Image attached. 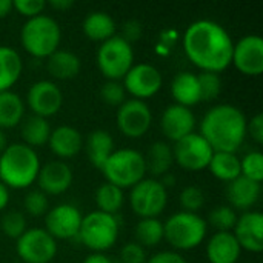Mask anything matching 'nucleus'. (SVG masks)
<instances>
[{
	"label": "nucleus",
	"mask_w": 263,
	"mask_h": 263,
	"mask_svg": "<svg viewBox=\"0 0 263 263\" xmlns=\"http://www.w3.org/2000/svg\"><path fill=\"white\" fill-rule=\"evenodd\" d=\"M234 43L227 29L213 20H197L183 34L188 59L202 71L220 72L231 65Z\"/></svg>",
	"instance_id": "nucleus-1"
},
{
	"label": "nucleus",
	"mask_w": 263,
	"mask_h": 263,
	"mask_svg": "<svg viewBox=\"0 0 263 263\" xmlns=\"http://www.w3.org/2000/svg\"><path fill=\"white\" fill-rule=\"evenodd\" d=\"M245 114L234 105L222 103L213 106L203 117L200 136L214 153H236L247 136Z\"/></svg>",
	"instance_id": "nucleus-2"
},
{
	"label": "nucleus",
	"mask_w": 263,
	"mask_h": 263,
	"mask_svg": "<svg viewBox=\"0 0 263 263\" xmlns=\"http://www.w3.org/2000/svg\"><path fill=\"white\" fill-rule=\"evenodd\" d=\"M40 171L37 153L25 143H12L0 154V182L11 188L29 186Z\"/></svg>",
	"instance_id": "nucleus-3"
},
{
	"label": "nucleus",
	"mask_w": 263,
	"mask_h": 263,
	"mask_svg": "<svg viewBox=\"0 0 263 263\" xmlns=\"http://www.w3.org/2000/svg\"><path fill=\"white\" fill-rule=\"evenodd\" d=\"M60 26L59 23L45 14L31 17L25 22L20 31V40L23 48L34 57H49L60 43Z\"/></svg>",
	"instance_id": "nucleus-4"
},
{
	"label": "nucleus",
	"mask_w": 263,
	"mask_h": 263,
	"mask_svg": "<svg viewBox=\"0 0 263 263\" xmlns=\"http://www.w3.org/2000/svg\"><path fill=\"white\" fill-rule=\"evenodd\" d=\"M108 183L123 188H133L146 174L145 156L136 149H116L102 168Z\"/></svg>",
	"instance_id": "nucleus-5"
},
{
	"label": "nucleus",
	"mask_w": 263,
	"mask_h": 263,
	"mask_svg": "<svg viewBox=\"0 0 263 263\" xmlns=\"http://www.w3.org/2000/svg\"><path fill=\"white\" fill-rule=\"evenodd\" d=\"M206 236V222L196 213L180 211L163 225V237L176 250H193Z\"/></svg>",
	"instance_id": "nucleus-6"
},
{
	"label": "nucleus",
	"mask_w": 263,
	"mask_h": 263,
	"mask_svg": "<svg viewBox=\"0 0 263 263\" xmlns=\"http://www.w3.org/2000/svg\"><path fill=\"white\" fill-rule=\"evenodd\" d=\"M117 236L119 223L116 217L102 211H92L86 214L82 219V225L77 234L80 242L96 253L109 250L117 242Z\"/></svg>",
	"instance_id": "nucleus-7"
},
{
	"label": "nucleus",
	"mask_w": 263,
	"mask_h": 263,
	"mask_svg": "<svg viewBox=\"0 0 263 263\" xmlns=\"http://www.w3.org/2000/svg\"><path fill=\"white\" fill-rule=\"evenodd\" d=\"M134 62L131 43L123 37L114 35L102 42L97 51V66L100 72L109 80H119L126 76Z\"/></svg>",
	"instance_id": "nucleus-8"
},
{
	"label": "nucleus",
	"mask_w": 263,
	"mask_h": 263,
	"mask_svg": "<svg viewBox=\"0 0 263 263\" xmlns=\"http://www.w3.org/2000/svg\"><path fill=\"white\" fill-rule=\"evenodd\" d=\"M168 202L166 188L154 179H143L133 186L129 203L133 211L142 219H157Z\"/></svg>",
	"instance_id": "nucleus-9"
},
{
	"label": "nucleus",
	"mask_w": 263,
	"mask_h": 263,
	"mask_svg": "<svg viewBox=\"0 0 263 263\" xmlns=\"http://www.w3.org/2000/svg\"><path fill=\"white\" fill-rule=\"evenodd\" d=\"M17 254L25 263H49L57 254V243L46 230L31 228L17 239Z\"/></svg>",
	"instance_id": "nucleus-10"
},
{
	"label": "nucleus",
	"mask_w": 263,
	"mask_h": 263,
	"mask_svg": "<svg viewBox=\"0 0 263 263\" xmlns=\"http://www.w3.org/2000/svg\"><path fill=\"white\" fill-rule=\"evenodd\" d=\"M213 154L214 151L210 143L196 133L177 140L173 148L174 160H177V163L188 171H200L208 168Z\"/></svg>",
	"instance_id": "nucleus-11"
},
{
	"label": "nucleus",
	"mask_w": 263,
	"mask_h": 263,
	"mask_svg": "<svg viewBox=\"0 0 263 263\" xmlns=\"http://www.w3.org/2000/svg\"><path fill=\"white\" fill-rule=\"evenodd\" d=\"M151 120H153L151 109L143 100L128 99L119 106L117 111L119 129L131 139L142 137L149 129Z\"/></svg>",
	"instance_id": "nucleus-12"
},
{
	"label": "nucleus",
	"mask_w": 263,
	"mask_h": 263,
	"mask_svg": "<svg viewBox=\"0 0 263 263\" xmlns=\"http://www.w3.org/2000/svg\"><path fill=\"white\" fill-rule=\"evenodd\" d=\"M160 71L149 63L133 65L123 77V88L136 99H148L159 92L162 88Z\"/></svg>",
	"instance_id": "nucleus-13"
},
{
	"label": "nucleus",
	"mask_w": 263,
	"mask_h": 263,
	"mask_svg": "<svg viewBox=\"0 0 263 263\" xmlns=\"http://www.w3.org/2000/svg\"><path fill=\"white\" fill-rule=\"evenodd\" d=\"M26 102L34 116L46 119L49 116H54L62 108L63 94L54 82L39 80L32 83L28 89Z\"/></svg>",
	"instance_id": "nucleus-14"
},
{
	"label": "nucleus",
	"mask_w": 263,
	"mask_h": 263,
	"mask_svg": "<svg viewBox=\"0 0 263 263\" xmlns=\"http://www.w3.org/2000/svg\"><path fill=\"white\" fill-rule=\"evenodd\" d=\"M231 63L247 76L263 72V40L260 35L251 34L242 37L233 48Z\"/></svg>",
	"instance_id": "nucleus-15"
},
{
	"label": "nucleus",
	"mask_w": 263,
	"mask_h": 263,
	"mask_svg": "<svg viewBox=\"0 0 263 263\" xmlns=\"http://www.w3.org/2000/svg\"><path fill=\"white\" fill-rule=\"evenodd\" d=\"M83 216L80 211L69 203H62L54 206L46 213L45 225L46 231L54 239H72L77 237Z\"/></svg>",
	"instance_id": "nucleus-16"
},
{
	"label": "nucleus",
	"mask_w": 263,
	"mask_h": 263,
	"mask_svg": "<svg viewBox=\"0 0 263 263\" xmlns=\"http://www.w3.org/2000/svg\"><path fill=\"white\" fill-rule=\"evenodd\" d=\"M234 237L242 250L260 253L263 250V214L259 211H247L234 225Z\"/></svg>",
	"instance_id": "nucleus-17"
},
{
	"label": "nucleus",
	"mask_w": 263,
	"mask_h": 263,
	"mask_svg": "<svg viewBox=\"0 0 263 263\" xmlns=\"http://www.w3.org/2000/svg\"><path fill=\"white\" fill-rule=\"evenodd\" d=\"M160 126L163 134L170 140L177 142L193 133L196 126V117L190 111V108L174 103L163 111Z\"/></svg>",
	"instance_id": "nucleus-18"
},
{
	"label": "nucleus",
	"mask_w": 263,
	"mask_h": 263,
	"mask_svg": "<svg viewBox=\"0 0 263 263\" xmlns=\"http://www.w3.org/2000/svg\"><path fill=\"white\" fill-rule=\"evenodd\" d=\"M39 186L43 194H62L65 193L71 183H72V171L71 168L62 162V160H52L45 163L39 174L37 179Z\"/></svg>",
	"instance_id": "nucleus-19"
},
{
	"label": "nucleus",
	"mask_w": 263,
	"mask_h": 263,
	"mask_svg": "<svg viewBox=\"0 0 263 263\" xmlns=\"http://www.w3.org/2000/svg\"><path fill=\"white\" fill-rule=\"evenodd\" d=\"M242 248L231 231L216 233L206 247V256L211 263H236Z\"/></svg>",
	"instance_id": "nucleus-20"
},
{
	"label": "nucleus",
	"mask_w": 263,
	"mask_h": 263,
	"mask_svg": "<svg viewBox=\"0 0 263 263\" xmlns=\"http://www.w3.org/2000/svg\"><path fill=\"white\" fill-rule=\"evenodd\" d=\"M51 151L60 157V159H69L79 154V151L83 146V139L82 134L68 125L57 126L54 131H51L49 139H48Z\"/></svg>",
	"instance_id": "nucleus-21"
},
{
	"label": "nucleus",
	"mask_w": 263,
	"mask_h": 263,
	"mask_svg": "<svg viewBox=\"0 0 263 263\" xmlns=\"http://www.w3.org/2000/svg\"><path fill=\"white\" fill-rule=\"evenodd\" d=\"M227 197L233 210H248L254 206L260 197V183L240 176L228 183Z\"/></svg>",
	"instance_id": "nucleus-22"
},
{
	"label": "nucleus",
	"mask_w": 263,
	"mask_h": 263,
	"mask_svg": "<svg viewBox=\"0 0 263 263\" xmlns=\"http://www.w3.org/2000/svg\"><path fill=\"white\" fill-rule=\"evenodd\" d=\"M171 94L177 105L190 108L199 103L202 99H200V86H199L197 76L186 71L179 72L171 82Z\"/></svg>",
	"instance_id": "nucleus-23"
},
{
	"label": "nucleus",
	"mask_w": 263,
	"mask_h": 263,
	"mask_svg": "<svg viewBox=\"0 0 263 263\" xmlns=\"http://www.w3.org/2000/svg\"><path fill=\"white\" fill-rule=\"evenodd\" d=\"M85 149H86V154H88L89 162L96 168L102 170L103 165H105V162L114 153V140H112V136L108 131L96 129V131L89 133V136L86 137Z\"/></svg>",
	"instance_id": "nucleus-24"
},
{
	"label": "nucleus",
	"mask_w": 263,
	"mask_h": 263,
	"mask_svg": "<svg viewBox=\"0 0 263 263\" xmlns=\"http://www.w3.org/2000/svg\"><path fill=\"white\" fill-rule=\"evenodd\" d=\"M48 72L60 80L72 79L80 71V59L77 54L68 49H57L54 51L46 62Z\"/></svg>",
	"instance_id": "nucleus-25"
},
{
	"label": "nucleus",
	"mask_w": 263,
	"mask_h": 263,
	"mask_svg": "<svg viewBox=\"0 0 263 263\" xmlns=\"http://www.w3.org/2000/svg\"><path fill=\"white\" fill-rule=\"evenodd\" d=\"M83 32L88 39L96 42H105L116 35L114 18L103 11H94L83 20Z\"/></svg>",
	"instance_id": "nucleus-26"
},
{
	"label": "nucleus",
	"mask_w": 263,
	"mask_h": 263,
	"mask_svg": "<svg viewBox=\"0 0 263 263\" xmlns=\"http://www.w3.org/2000/svg\"><path fill=\"white\" fill-rule=\"evenodd\" d=\"M22 74V59L14 48L0 46V92L9 91V88L18 80Z\"/></svg>",
	"instance_id": "nucleus-27"
},
{
	"label": "nucleus",
	"mask_w": 263,
	"mask_h": 263,
	"mask_svg": "<svg viewBox=\"0 0 263 263\" xmlns=\"http://www.w3.org/2000/svg\"><path fill=\"white\" fill-rule=\"evenodd\" d=\"M208 168L214 177L228 183L242 176L240 159L236 156V153H214Z\"/></svg>",
	"instance_id": "nucleus-28"
},
{
	"label": "nucleus",
	"mask_w": 263,
	"mask_h": 263,
	"mask_svg": "<svg viewBox=\"0 0 263 263\" xmlns=\"http://www.w3.org/2000/svg\"><path fill=\"white\" fill-rule=\"evenodd\" d=\"M25 112L23 100L12 91L0 92V129L17 126Z\"/></svg>",
	"instance_id": "nucleus-29"
},
{
	"label": "nucleus",
	"mask_w": 263,
	"mask_h": 263,
	"mask_svg": "<svg viewBox=\"0 0 263 263\" xmlns=\"http://www.w3.org/2000/svg\"><path fill=\"white\" fill-rule=\"evenodd\" d=\"M173 160V148L165 142H156L149 146L145 157L146 173H151L153 176H163L171 168Z\"/></svg>",
	"instance_id": "nucleus-30"
},
{
	"label": "nucleus",
	"mask_w": 263,
	"mask_h": 263,
	"mask_svg": "<svg viewBox=\"0 0 263 263\" xmlns=\"http://www.w3.org/2000/svg\"><path fill=\"white\" fill-rule=\"evenodd\" d=\"M49 122L39 116H29L22 122V137L28 146H42L48 142L51 134Z\"/></svg>",
	"instance_id": "nucleus-31"
},
{
	"label": "nucleus",
	"mask_w": 263,
	"mask_h": 263,
	"mask_svg": "<svg viewBox=\"0 0 263 263\" xmlns=\"http://www.w3.org/2000/svg\"><path fill=\"white\" fill-rule=\"evenodd\" d=\"M97 211L114 216L123 205V191L112 183H102L96 191Z\"/></svg>",
	"instance_id": "nucleus-32"
},
{
	"label": "nucleus",
	"mask_w": 263,
	"mask_h": 263,
	"mask_svg": "<svg viewBox=\"0 0 263 263\" xmlns=\"http://www.w3.org/2000/svg\"><path fill=\"white\" fill-rule=\"evenodd\" d=\"M163 239V223L159 219H142L136 225V243L140 247H156Z\"/></svg>",
	"instance_id": "nucleus-33"
},
{
	"label": "nucleus",
	"mask_w": 263,
	"mask_h": 263,
	"mask_svg": "<svg viewBox=\"0 0 263 263\" xmlns=\"http://www.w3.org/2000/svg\"><path fill=\"white\" fill-rule=\"evenodd\" d=\"M240 173L243 177L260 183L263 180V154L259 151L248 153L240 160Z\"/></svg>",
	"instance_id": "nucleus-34"
},
{
	"label": "nucleus",
	"mask_w": 263,
	"mask_h": 263,
	"mask_svg": "<svg viewBox=\"0 0 263 263\" xmlns=\"http://www.w3.org/2000/svg\"><path fill=\"white\" fill-rule=\"evenodd\" d=\"M199 80V86H200V99L202 100H214L222 89V80L219 77V74L216 72H210V71H202L197 76Z\"/></svg>",
	"instance_id": "nucleus-35"
},
{
	"label": "nucleus",
	"mask_w": 263,
	"mask_h": 263,
	"mask_svg": "<svg viewBox=\"0 0 263 263\" xmlns=\"http://www.w3.org/2000/svg\"><path fill=\"white\" fill-rule=\"evenodd\" d=\"M237 222V214L231 206H217L210 213V223L217 233L231 231Z\"/></svg>",
	"instance_id": "nucleus-36"
},
{
	"label": "nucleus",
	"mask_w": 263,
	"mask_h": 263,
	"mask_svg": "<svg viewBox=\"0 0 263 263\" xmlns=\"http://www.w3.org/2000/svg\"><path fill=\"white\" fill-rule=\"evenodd\" d=\"M0 227L8 237L18 239L26 231V219L18 211H9L2 217Z\"/></svg>",
	"instance_id": "nucleus-37"
},
{
	"label": "nucleus",
	"mask_w": 263,
	"mask_h": 263,
	"mask_svg": "<svg viewBox=\"0 0 263 263\" xmlns=\"http://www.w3.org/2000/svg\"><path fill=\"white\" fill-rule=\"evenodd\" d=\"M203 203H205V194L199 186L190 185V186L182 190V193H180V205H182L183 211L197 214V211L203 206Z\"/></svg>",
	"instance_id": "nucleus-38"
},
{
	"label": "nucleus",
	"mask_w": 263,
	"mask_h": 263,
	"mask_svg": "<svg viewBox=\"0 0 263 263\" xmlns=\"http://www.w3.org/2000/svg\"><path fill=\"white\" fill-rule=\"evenodd\" d=\"M125 88L116 80H108L106 83L102 85L100 88V97L105 103L112 105V106H120L126 99H125Z\"/></svg>",
	"instance_id": "nucleus-39"
},
{
	"label": "nucleus",
	"mask_w": 263,
	"mask_h": 263,
	"mask_svg": "<svg viewBox=\"0 0 263 263\" xmlns=\"http://www.w3.org/2000/svg\"><path fill=\"white\" fill-rule=\"evenodd\" d=\"M23 206L31 216L39 217L48 213L49 203H48L46 194H43L42 191H29L23 200Z\"/></svg>",
	"instance_id": "nucleus-40"
},
{
	"label": "nucleus",
	"mask_w": 263,
	"mask_h": 263,
	"mask_svg": "<svg viewBox=\"0 0 263 263\" xmlns=\"http://www.w3.org/2000/svg\"><path fill=\"white\" fill-rule=\"evenodd\" d=\"M120 262L122 263H146V254L143 247L136 242L126 243L120 251Z\"/></svg>",
	"instance_id": "nucleus-41"
},
{
	"label": "nucleus",
	"mask_w": 263,
	"mask_h": 263,
	"mask_svg": "<svg viewBox=\"0 0 263 263\" xmlns=\"http://www.w3.org/2000/svg\"><path fill=\"white\" fill-rule=\"evenodd\" d=\"M12 5L22 15H26L31 18V17L42 14V11L46 6V2L45 0H12Z\"/></svg>",
	"instance_id": "nucleus-42"
},
{
	"label": "nucleus",
	"mask_w": 263,
	"mask_h": 263,
	"mask_svg": "<svg viewBox=\"0 0 263 263\" xmlns=\"http://www.w3.org/2000/svg\"><path fill=\"white\" fill-rule=\"evenodd\" d=\"M123 37L128 43L137 40L142 37V23L137 20H128L123 23V34L120 35Z\"/></svg>",
	"instance_id": "nucleus-43"
},
{
	"label": "nucleus",
	"mask_w": 263,
	"mask_h": 263,
	"mask_svg": "<svg viewBox=\"0 0 263 263\" xmlns=\"http://www.w3.org/2000/svg\"><path fill=\"white\" fill-rule=\"evenodd\" d=\"M146 263H186V260L176 251H160L149 257Z\"/></svg>",
	"instance_id": "nucleus-44"
},
{
	"label": "nucleus",
	"mask_w": 263,
	"mask_h": 263,
	"mask_svg": "<svg viewBox=\"0 0 263 263\" xmlns=\"http://www.w3.org/2000/svg\"><path fill=\"white\" fill-rule=\"evenodd\" d=\"M248 131L257 143H263V116L260 112L256 114L251 119V122L247 125V133Z\"/></svg>",
	"instance_id": "nucleus-45"
},
{
	"label": "nucleus",
	"mask_w": 263,
	"mask_h": 263,
	"mask_svg": "<svg viewBox=\"0 0 263 263\" xmlns=\"http://www.w3.org/2000/svg\"><path fill=\"white\" fill-rule=\"evenodd\" d=\"M83 263H112L109 260V257H106L105 254L102 253H94V254H89L88 257H85Z\"/></svg>",
	"instance_id": "nucleus-46"
},
{
	"label": "nucleus",
	"mask_w": 263,
	"mask_h": 263,
	"mask_svg": "<svg viewBox=\"0 0 263 263\" xmlns=\"http://www.w3.org/2000/svg\"><path fill=\"white\" fill-rule=\"evenodd\" d=\"M74 5L72 0H51L49 2V6L57 9V11H65V9H69L71 6Z\"/></svg>",
	"instance_id": "nucleus-47"
},
{
	"label": "nucleus",
	"mask_w": 263,
	"mask_h": 263,
	"mask_svg": "<svg viewBox=\"0 0 263 263\" xmlns=\"http://www.w3.org/2000/svg\"><path fill=\"white\" fill-rule=\"evenodd\" d=\"M9 202V191H8V186H5L2 182H0V211L3 208H6Z\"/></svg>",
	"instance_id": "nucleus-48"
},
{
	"label": "nucleus",
	"mask_w": 263,
	"mask_h": 263,
	"mask_svg": "<svg viewBox=\"0 0 263 263\" xmlns=\"http://www.w3.org/2000/svg\"><path fill=\"white\" fill-rule=\"evenodd\" d=\"M14 9L12 0H0V17H6Z\"/></svg>",
	"instance_id": "nucleus-49"
},
{
	"label": "nucleus",
	"mask_w": 263,
	"mask_h": 263,
	"mask_svg": "<svg viewBox=\"0 0 263 263\" xmlns=\"http://www.w3.org/2000/svg\"><path fill=\"white\" fill-rule=\"evenodd\" d=\"M5 148H6V137H5L3 131L0 129V154L5 151Z\"/></svg>",
	"instance_id": "nucleus-50"
},
{
	"label": "nucleus",
	"mask_w": 263,
	"mask_h": 263,
	"mask_svg": "<svg viewBox=\"0 0 263 263\" xmlns=\"http://www.w3.org/2000/svg\"><path fill=\"white\" fill-rule=\"evenodd\" d=\"M112 263H122V262H112Z\"/></svg>",
	"instance_id": "nucleus-51"
}]
</instances>
